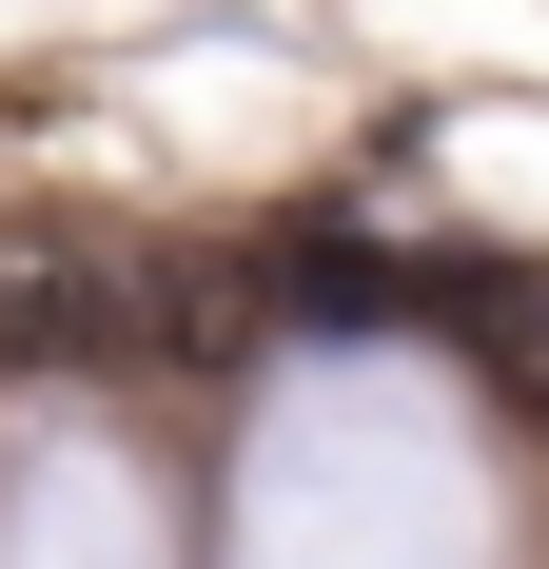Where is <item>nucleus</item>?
Wrapping results in <instances>:
<instances>
[{
	"label": "nucleus",
	"mask_w": 549,
	"mask_h": 569,
	"mask_svg": "<svg viewBox=\"0 0 549 569\" xmlns=\"http://www.w3.org/2000/svg\"><path fill=\"white\" fill-rule=\"evenodd\" d=\"M432 315L471 335V373L510 412H549V276H432Z\"/></svg>",
	"instance_id": "f257e3e1"
}]
</instances>
